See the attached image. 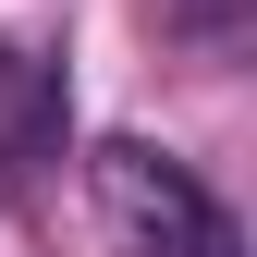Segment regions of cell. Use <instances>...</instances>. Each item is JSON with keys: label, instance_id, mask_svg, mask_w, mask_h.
<instances>
[{"label": "cell", "instance_id": "3", "mask_svg": "<svg viewBox=\"0 0 257 257\" xmlns=\"http://www.w3.org/2000/svg\"><path fill=\"white\" fill-rule=\"evenodd\" d=\"M196 13H208V25H220V13H233V0H196Z\"/></svg>", "mask_w": 257, "mask_h": 257}, {"label": "cell", "instance_id": "2", "mask_svg": "<svg viewBox=\"0 0 257 257\" xmlns=\"http://www.w3.org/2000/svg\"><path fill=\"white\" fill-rule=\"evenodd\" d=\"M49 135H61V61H37V49L0 37V159H25Z\"/></svg>", "mask_w": 257, "mask_h": 257}, {"label": "cell", "instance_id": "1", "mask_svg": "<svg viewBox=\"0 0 257 257\" xmlns=\"http://www.w3.org/2000/svg\"><path fill=\"white\" fill-rule=\"evenodd\" d=\"M86 196H98L110 257H245V220L220 208L172 147H147V135H110L86 159Z\"/></svg>", "mask_w": 257, "mask_h": 257}]
</instances>
